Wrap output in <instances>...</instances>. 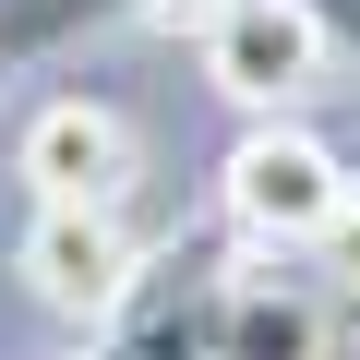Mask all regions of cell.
I'll list each match as a JSON object with an SVG mask.
<instances>
[{
	"label": "cell",
	"mask_w": 360,
	"mask_h": 360,
	"mask_svg": "<svg viewBox=\"0 0 360 360\" xmlns=\"http://www.w3.org/2000/svg\"><path fill=\"white\" fill-rule=\"evenodd\" d=\"M229 229L252 240V252H312L324 240V217L348 205V168H336V144L324 132H300V120H252L240 144H229Z\"/></svg>",
	"instance_id": "1"
},
{
	"label": "cell",
	"mask_w": 360,
	"mask_h": 360,
	"mask_svg": "<svg viewBox=\"0 0 360 360\" xmlns=\"http://www.w3.org/2000/svg\"><path fill=\"white\" fill-rule=\"evenodd\" d=\"M193 49H205V84L252 120H288L324 84V13L312 0H217V25Z\"/></svg>",
	"instance_id": "2"
},
{
	"label": "cell",
	"mask_w": 360,
	"mask_h": 360,
	"mask_svg": "<svg viewBox=\"0 0 360 360\" xmlns=\"http://www.w3.org/2000/svg\"><path fill=\"white\" fill-rule=\"evenodd\" d=\"M25 288L60 324H120L132 312V229L120 205H37L25 229Z\"/></svg>",
	"instance_id": "3"
},
{
	"label": "cell",
	"mask_w": 360,
	"mask_h": 360,
	"mask_svg": "<svg viewBox=\"0 0 360 360\" xmlns=\"http://www.w3.org/2000/svg\"><path fill=\"white\" fill-rule=\"evenodd\" d=\"M13 168H25L37 205H120L132 193V120L96 108V96H49L13 144Z\"/></svg>",
	"instance_id": "4"
},
{
	"label": "cell",
	"mask_w": 360,
	"mask_h": 360,
	"mask_svg": "<svg viewBox=\"0 0 360 360\" xmlns=\"http://www.w3.org/2000/svg\"><path fill=\"white\" fill-rule=\"evenodd\" d=\"M217 360H336V300L300 276H240L217 300Z\"/></svg>",
	"instance_id": "5"
},
{
	"label": "cell",
	"mask_w": 360,
	"mask_h": 360,
	"mask_svg": "<svg viewBox=\"0 0 360 360\" xmlns=\"http://www.w3.org/2000/svg\"><path fill=\"white\" fill-rule=\"evenodd\" d=\"M312 252H324V276H336V288L360 300V180H348V205L324 217V240H312Z\"/></svg>",
	"instance_id": "6"
},
{
	"label": "cell",
	"mask_w": 360,
	"mask_h": 360,
	"mask_svg": "<svg viewBox=\"0 0 360 360\" xmlns=\"http://www.w3.org/2000/svg\"><path fill=\"white\" fill-rule=\"evenodd\" d=\"M144 13H156V25H180V37H205V25H217V0H144Z\"/></svg>",
	"instance_id": "7"
}]
</instances>
